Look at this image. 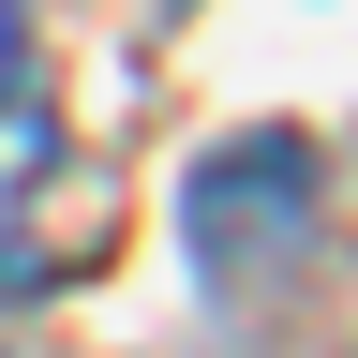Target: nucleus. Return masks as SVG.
Listing matches in <instances>:
<instances>
[{
	"label": "nucleus",
	"instance_id": "nucleus-2",
	"mask_svg": "<svg viewBox=\"0 0 358 358\" xmlns=\"http://www.w3.org/2000/svg\"><path fill=\"white\" fill-rule=\"evenodd\" d=\"M60 164H75V134L60 105H0V299H45L60 284Z\"/></svg>",
	"mask_w": 358,
	"mask_h": 358
},
{
	"label": "nucleus",
	"instance_id": "nucleus-1",
	"mask_svg": "<svg viewBox=\"0 0 358 358\" xmlns=\"http://www.w3.org/2000/svg\"><path fill=\"white\" fill-rule=\"evenodd\" d=\"M313 194H329V150H313V134H239V150H209L194 194H179V239H194L209 299H268L284 284L313 254Z\"/></svg>",
	"mask_w": 358,
	"mask_h": 358
},
{
	"label": "nucleus",
	"instance_id": "nucleus-3",
	"mask_svg": "<svg viewBox=\"0 0 358 358\" xmlns=\"http://www.w3.org/2000/svg\"><path fill=\"white\" fill-rule=\"evenodd\" d=\"M30 90V0H0V105Z\"/></svg>",
	"mask_w": 358,
	"mask_h": 358
}]
</instances>
